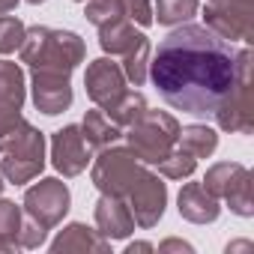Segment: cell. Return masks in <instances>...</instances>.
Returning a JSON list of instances; mask_svg holds the SVG:
<instances>
[{"label": "cell", "instance_id": "6da1fadb", "mask_svg": "<svg viewBox=\"0 0 254 254\" xmlns=\"http://www.w3.org/2000/svg\"><path fill=\"white\" fill-rule=\"evenodd\" d=\"M159 96L191 117H212L236 78V48L206 24H180L150 60Z\"/></svg>", "mask_w": 254, "mask_h": 254}, {"label": "cell", "instance_id": "7a4b0ae2", "mask_svg": "<svg viewBox=\"0 0 254 254\" xmlns=\"http://www.w3.org/2000/svg\"><path fill=\"white\" fill-rule=\"evenodd\" d=\"M21 63L30 69H63L75 72V66L84 63L87 45L75 30H60V27H27L24 42H21Z\"/></svg>", "mask_w": 254, "mask_h": 254}, {"label": "cell", "instance_id": "3957f363", "mask_svg": "<svg viewBox=\"0 0 254 254\" xmlns=\"http://www.w3.org/2000/svg\"><path fill=\"white\" fill-rule=\"evenodd\" d=\"M45 171V135L27 120L0 141V174L12 186H27Z\"/></svg>", "mask_w": 254, "mask_h": 254}, {"label": "cell", "instance_id": "277c9868", "mask_svg": "<svg viewBox=\"0 0 254 254\" xmlns=\"http://www.w3.org/2000/svg\"><path fill=\"white\" fill-rule=\"evenodd\" d=\"M123 138L129 141V150L138 156V162L144 165H159L162 159H168L177 150V138H180V123L174 114L168 111H153L147 108L132 126H126Z\"/></svg>", "mask_w": 254, "mask_h": 254}, {"label": "cell", "instance_id": "5b68a950", "mask_svg": "<svg viewBox=\"0 0 254 254\" xmlns=\"http://www.w3.org/2000/svg\"><path fill=\"white\" fill-rule=\"evenodd\" d=\"M251 69H254L251 48L236 51V78H233L224 102L212 114L218 129H224L230 135H251L254 132V78H251Z\"/></svg>", "mask_w": 254, "mask_h": 254}, {"label": "cell", "instance_id": "8992f818", "mask_svg": "<svg viewBox=\"0 0 254 254\" xmlns=\"http://www.w3.org/2000/svg\"><path fill=\"white\" fill-rule=\"evenodd\" d=\"M147 171H150V165L138 162V156L129 147L111 144V147H102L99 156L93 159L90 180L102 194H117V197L126 200Z\"/></svg>", "mask_w": 254, "mask_h": 254}, {"label": "cell", "instance_id": "52a82bcc", "mask_svg": "<svg viewBox=\"0 0 254 254\" xmlns=\"http://www.w3.org/2000/svg\"><path fill=\"white\" fill-rule=\"evenodd\" d=\"M203 189L209 194H215L218 200H224L230 206V212L251 218L254 215V203H251V171L239 162H215L212 168H206L203 177Z\"/></svg>", "mask_w": 254, "mask_h": 254}, {"label": "cell", "instance_id": "ba28073f", "mask_svg": "<svg viewBox=\"0 0 254 254\" xmlns=\"http://www.w3.org/2000/svg\"><path fill=\"white\" fill-rule=\"evenodd\" d=\"M69 206H72V191L57 177H45V180L33 183L24 191V200H21V212L27 218H33L36 224H42L45 230L57 227L66 218Z\"/></svg>", "mask_w": 254, "mask_h": 254}, {"label": "cell", "instance_id": "9c48e42d", "mask_svg": "<svg viewBox=\"0 0 254 254\" xmlns=\"http://www.w3.org/2000/svg\"><path fill=\"white\" fill-rule=\"evenodd\" d=\"M203 21L224 42H254V0H206Z\"/></svg>", "mask_w": 254, "mask_h": 254}, {"label": "cell", "instance_id": "30bf717a", "mask_svg": "<svg viewBox=\"0 0 254 254\" xmlns=\"http://www.w3.org/2000/svg\"><path fill=\"white\" fill-rule=\"evenodd\" d=\"M33 105L45 117H57L72 105V72L63 69H30Z\"/></svg>", "mask_w": 254, "mask_h": 254}, {"label": "cell", "instance_id": "8fae6325", "mask_svg": "<svg viewBox=\"0 0 254 254\" xmlns=\"http://www.w3.org/2000/svg\"><path fill=\"white\" fill-rule=\"evenodd\" d=\"M90 162H93L90 159V144L81 132V126L69 123V126H63V129H57L51 135V165L57 168V174L72 180V177L84 174Z\"/></svg>", "mask_w": 254, "mask_h": 254}, {"label": "cell", "instance_id": "7c38bea8", "mask_svg": "<svg viewBox=\"0 0 254 254\" xmlns=\"http://www.w3.org/2000/svg\"><path fill=\"white\" fill-rule=\"evenodd\" d=\"M84 87H87L90 102H93L96 108L108 111L126 90H129V81H126L120 63H114L111 57H99V60H90V63H87Z\"/></svg>", "mask_w": 254, "mask_h": 254}, {"label": "cell", "instance_id": "4fadbf2b", "mask_svg": "<svg viewBox=\"0 0 254 254\" xmlns=\"http://www.w3.org/2000/svg\"><path fill=\"white\" fill-rule=\"evenodd\" d=\"M126 203H129V209H132V215H135V224L144 227V230H150V227H156V224L162 221V215H165V206H168V186L162 183L159 174L147 171V174L138 180V186L132 189V194L126 197Z\"/></svg>", "mask_w": 254, "mask_h": 254}, {"label": "cell", "instance_id": "5bb4252c", "mask_svg": "<svg viewBox=\"0 0 254 254\" xmlns=\"http://www.w3.org/2000/svg\"><path fill=\"white\" fill-rule=\"evenodd\" d=\"M93 218H96V230L108 242L126 239V236L135 233V215H132L129 203L117 194H102L93 206Z\"/></svg>", "mask_w": 254, "mask_h": 254}, {"label": "cell", "instance_id": "9a60e30c", "mask_svg": "<svg viewBox=\"0 0 254 254\" xmlns=\"http://www.w3.org/2000/svg\"><path fill=\"white\" fill-rule=\"evenodd\" d=\"M177 209L191 224H212L221 215V200L203 189V183H186L177 194Z\"/></svg>", "mask_w": 254, "mask_h": 254}, {"label": "cell", "instance_id": "2e32d148", "mask_svg": "<svg viewBox=\"0 0 254 254\" xmlns=\"http://www.w3.org/2000/svg\"><path fill=\"white\" fill-rule=\"evenodd\" d=\"M72 251H96V254H108L111 251V242L99 233V230H93V227H87L84 221H72V224H66L57 236H54V242H51V254H72Z\"/></svg>", "mask_w": 254, "mask_h": 254}, {"label": "cell", "instance_id": "e0dca14e", "mask_svg": "<svg viewBox=\"0 0 254 254\" xmlns=\"http://www.w3.org/2000/svg\"><path fill=\"white\" fill-rule=\"evenodd\" d=\"M147 36L141 30H135V24L129 18H117L105 27H99V45L105 54L111 57H123V54H129L135 45H141Z\"/></svg>", "mask_w": 254, "mask_h": 254}, {"label": "cell", "instance_id": "ac0fdd59", "mask_svg": "<svg viewBox=\"0 0 254 254\" xmlns=\"http://www.w3.org/2000/svg\"><path fill=\"white\" fill-rule=\"evenodd\" d=\"M81 132H84L90 150L111 147V144H117V141L123 138V129H120V126H117L102 108H93V111L84 114V120H81Z\"/></svg>", "mask_w": 254, "mask_h": 254}, {"label": "cell", "instance_id": "d6986e66", "mask_svg": "<svg viewBox=\"0 0 254 254\" xmlns=\"http://www.w3.org/2000/svg\"><path fill=\"white\" fill-rule=\"evenodd\" d=\"M24 99V69L12 60H0V111H21Z\"/></svg>", "mask_w": 254, "mask_h": 254}, {"label": "cell", "instance_id": "ffe728a7", "mask_svg": "<svg viewBox=\"0 0 254 254\" xmlns=\"http://www.w3.org/2000/svg\"><path fill=\"white\" fill-rule=\"evenodd\" d=\"M177 147L186 150V153L194 156V159H209V156L218 150V132L212 129V126H203V123L180 126Z\"/></svg>", "mask_w": 254, "mask_h": 254}, {"label": "cell", "instance_id": "44dd1931", "mask_svg": "<svg viewBox=\"0 0 254 254\" xmlns=\"http://www.w3.org/2000/svg\"><path fill=\"white\" fill-rule=\"evenodd\" d=\"M197 9H200L197 0H156L153 21H159L162 27H180V24L191 21L197 15Z\"/></svg>", "mask_w": 254, "mask_h": 254}, {"label": "cell", "instance_id": "7402d4cb", "mask_svg": "<svg viewBox=\"0 0 254 254\" xmlns=\"http://www.w3.org/2000/svg\"><path fill=\"white\" fill-rule=\"evenodd\" d=\"M150 105H147V99H144V93H138V90H126L105 114L120 126V129H126V126H132L144 111H147Z\"/></svg>", "mask_w": 254, "mask_h": 254}, {"label": "cell", "instance_id": "603a6c76", "mask_svg": "<svg viewBox=\"0 0 254 254\" xmlns=\"http://www.w3.org/2000/svg\"><path fill=\"white\" fill-rule=\"evenodd\" d=\"M21 215H24L21 206H15L12 200H3V197H0V254L18 248Z\"/></svg>", "mask_w": 254, "mask_h": 254}, {"label": "cell", "instance_id": "cb8c5ba5", "mask_svg": "<svg viewBox=\"0 0 254 254\" xmlns=\"http://www.w3.org/2000/svg\"><path fill=\"white\" fill-rule=\"evenodd\" d=\"M120 66H123L126 81L135 84V87H141L147 81V75H150V39H144L141 45H135L129 54H123V63Z\"/></svg>", "mask_w": 254, "mask_h": 254}, {"label": "cell", "instance_id": "d4e9b609", "mask_svg": "<svg viewBox=\"0 0 254 254\" xmlns=\"http://www.w3.org/2000/svg\"><path fill=\"white\" fill-rule=\"evenodd\" d=\"M156 168H159V174H162L165 180H189V177L197 171V159L177 147V150H174L168 159H162Z\"/></svg>", "mask_w": 254, "mask_h": 254}, {"label": "cell", "instance_id": "484cf974", "mask_svg": "<svg viewBox=\"0 0 254 254\" xmlns=\"http://www.w3.org/2000/svg\"><path fill=\"white\" fill-rule=\"evenodd\" d=\"M84 18L96 27H105L117 18H126V9H123V0H87V9H84Z\"/></svg>", "mask_w": 254, "mask_h": 254}, {"label": "cell", "instance_id": "4316f807", "mask_svg": "<svg viewBox=\"0 0 254 254\" xmlns=\"http://www.w3.org/2000/svg\"><path fill=\"white\" fill-rule=\"evenodd\" d=\"M24 33H27V27L18 15H9V12L0 15V54L18 51L21 42H24Z\"/></svg>", "mask_w": 254, "mask_h": 254}, {"label": "cell", "instance_id": "83f0119b", "mask_svg": "<svg viewBox=\"0 0 254 254\" xmlns=\"http://www.w3.org/2000/svg\"><path fill=\"white\" fill-rule=\"evenodd\" d=\"M45 236H48V230H45L42 224H36L33 218L21 215V230H18V248H39V245L45 242Z\"/></svg>", "mask_w": 254, "mask_h": 254}, {"label": "cell", "instance_id": "f1b7e54d", "mask_svg": "<svg viewBox=\"0 0 254 254\" xmlns=\"http://www.w3.org/2000/svg\"><path fill=\"white\" fill-rule=\"evenodd\" d=\"M123 9H126V18L138 27H150L153 24V6L150 0H123Z\"/></svg>", "mask_w": 254, "mask_h": 254}, {"label": "cell", "instance_id": "f546056e", "mask_svg": "<svg viewBox=\"0 0 254 254\" xmlns=\"http://www.w3.org/2000/svg\"><path fill=\"white\" fill-rule=\"evenodd\" d=\"M159 251H162V254H168V251L191 254V251H194V245H191V242H183V239H165V242H159Z\"/></svg>", "mask_w": 254, "mask_h": 254}, {"label": "cell", "instance_id": "4dcf8cb0", "mask_svg": "<svg viewBox=\"0 0 254 254\" xmlns=\"http://www.w3.org/2000/svg\"><path fill=\"white\" fill-rule=\"evenodd\" d=\"M135 251H156L153 242H129L126 245V254H135Z\"/></svg>", "mask_w": 254, "mask_h": 254}, {"label": "cell", "instance_id": "1f68e13d", "mask_svg": "<svg viewBox=\"0 0 254 254\" xmlns=\"http://www.w3.org/2000/svg\"><path fill=\"white\" fill-rule=\"evenodd\" d=\"M233 251H254V245H251L248 239H236V242L227 245V254H233Z\"/></svg>", "mask_w": 254, "mask_h": 254}, {"label": "cell", "instance_id": "d6a6232c", "mask_svg": "<svg viewBox=\"0 0 254 254\" xmlns=\"http://www.w3.org/2000/svg\"><path fill=\"white\" fill-rule=\"evenodd\" d=\"M18 6V0H0V15H6V12H12Z\"/></svg>", "mask_w": 254, "mask_h": 254}, {"label": "cell", "instance_id": "836d02e7", "mask_svg": "<svg viewBox=\"0 0 254 254\" xmlns=\"http://www.w3.org/2000/svg\"><path fill=\"white\" fill-rule=\"evenodd\" d=\"M3 189H6V180H3V174H0V194H3Z\"/></svg>", "mask_w": 254, "mask_h": 254}, {"label": "cell", "instance_id": "e575fe53", "mask_svg": "<svg viewBox=\"0 0 254 254\" xmlns=\"http://www.w3.org/2000/svg\"><path fill=\"white\" fill-rule=\"evenodd\" d=\"M27 3H33V6H39V3H45V0H27Z\"/></svg>", "mask_w": 254, "mask_h": 254}, {"label": "cell", "instance_id": "d590c367", "mask_svg": "<svg viewBox=\"0 0 254 254\" xmlns=\"http://www.w3.org/2000/svg\"><path fill=\"white\" fill-rule=\"evenodd\" d=\"M75 3H87V0H75Z\"/></svg>", "mask_w": 254, "mask_h": 254}]
</instances>
